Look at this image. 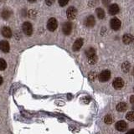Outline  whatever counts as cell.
I'll list each match as a JSON object with an SVG mask.
<instances>
[{"mask_svg":"<svg viewBox=\"0 0 134 134\" xmlns=\"http://www.w3.org/2000/svg\"><path fill=\"white\" fill-rule=\"evenodd\" d=\"M22 29H23L24 33L26 35L30 36L32 35V33H33V26H32V24L29 22H24L23 24Z\"/></svg>","mask_w":134,"mask_h":134,"instance_id":"1","label":"cell"},{"mask_svg":"<svg viewBox=\"0 0 134 134\" xmlns=\"http://www.w3.org/2000/svg\"><path fill=\"white\" fill-rule=\"evenodd\" d=\"M98 77L100 82H106L111 78V72L109 70H103L102 72H100Z\"/></svg>","mask_w":134,"mask_h":134,"instance_id":"2","label":"cell"},{"mask_svg":"<svg viewBox=\"0 0 134 134\" xmlns=\"http://www.w3.org/2000/svg\"><path fill=\"white\" fill-rule=\"evenodd\" d=\"M58 27V23L57 20L54 18H51L49 19L48 23H47V28L49 31H54Z\"/></svg>","mask_w":134,"mask_h":134,"instance_id":"3","label":"cell"},{"mask_svg":"<svg viewBox=\"0 0 134 134\" xmlns=\"http://www.w3.org/2000/svg\"><path fill=\"white\" fill-rule=\"evenodd\" d=\"M66 15L69 19H74L77 15V9L75 7H70L66 11Z\"/></svg>","mask_w":134,"mask_h":134,"instance_id":"4","label":"cell"},{"mask_svg":"<svg viewBox=\"0 0 134 134\" xmlns=\"http://www.w3.org/2000/svg\"><path fill=\"white\" fill-rule=\"evenodd\" d=\"M62 30L65 35H69L71 33V31H72V24L70 22H65L64 24H63Z\"/></svg>","mask_w":134,"mask_h":134,"instance_id":"5","label":"cell"},{"mask_svg":"<svg viewBox=\"0 0 134 134\" xmlns=\"http://www.w3.org/2000/svg\"><path fill=\"white\" fill-rule=\"evenodd\" d=\"M112 86L115 89H121V88H122L124 86V81L121 78H116L114 81H113Z\"/></svg>","mask_w":134,"mask_h":134,"instance_id":"6","label":"cell"},{"mask_svg":"<svg viewBox=\"0 0 134 134\" xmlns=\"http://www.w3.org/2000/svg\"><path fill=\"white\" fill-rule=\"evenodd\" d=\"M111 27L112 29L114 30H118V29L121 28V21L117 19V18H114L111 20Z\"/></svg>","mask_w":134,"mask_h":134,"instance_id":"7","label":"cell"},{"mask_svg":"<svg viewBox=\"0 0 134 134\" xmlns=\"http://www.w3.org/2000/svg\"><path fill=\"white\" fill-rule=\"evenodd\" d=\"M116 128L120 132H124L127 128V124L124 121H119L116 124Z\"/></svg>","mask_w":134,"mask_h":134,"instance_id":"8","label":"cell"},{"mask_svg":"<svg viewBox=\"0 0 134 134\" xmlns=\"http://www.w3.org/2000/svg\"><path fill=\"white\" fill-rule=\"evenodd\" d=\"M0 49L4 53H8L10 49V46L8 42L6 40H2L0 41Z\"/></svg>","mask_w":134,"mask_h":134,"instance_id":"9","label":"cell"},{"mask_svg":"<svg viewBox=\"0 0 134 134\" xmlns=\"http://www.w3.org/2000/svg\"><path fill=\"white\" fill-rule=\"evenodd\" d=\"M95 24H96V20H95L94 16L91 15V16L87 17V18L86 19L85 24H86V27L91 28V27H93V26H94Z\"/></svg>","mask_w":134,"mask_h":134,"instance_id":"10","label":"cell"},{"mask_svg":"<svg viewBox=\"0 0 134 134\" xmlns=\"http://www.w3.org/2000/svg\"><path fill=\"white\" fill-rule=\"evenodd\" d=\"M82 45H83V39H78L75 41L72 49L74 51H78V50L82 47Z\"/></svg>","mask_w":134,"mask_h":134,"instance_id":"11","label":"cell"},{"mask_svg":"<svg viewBox=\"0 0 134 134\" xmlns=\"http://www.w3.org/2000/svg\"><path fill=\"white\" fill-rule=\"evenodd\" d=\"M133 40H134V38L131 34H126V35H124L122 37V41H123V43L126 44H131L133 41Z\"/></svg>","mask_w":134,"mask_h":134,"instance_id":"12","label":"cell"},{"mask_svg":"<svg viewBox=\"0 0 134 134\" xmlns=\"http://www.w3.org/2000/svg\"><path fill=\"white\" fill-rule=\"evenodd\" d=\"M1 33H2V35L5 38H11L12 36V31L10 28H8V27H3L1 29Z\"/></svg>","mask_w":134,"mask_h":134,"instance_id":"13","label":"cell"},{"mask_svg":"<svg viewBox=\"0 0 134 134\" xmlns=\"http://www.w3.org/2000/svg\"><path fill=\"white\" fill-rule=\"evenodd\" d=\"M119 7L117 4H111V5L109 7V14L111 15H115L116 14H118L119 12Z\"/></svg>","mask_w":134,"mask_h":134,"instance_id":"14","label":"cell"},{"mask_svg":"<svg viewBox=\"0 0 134 134\" xmlns=\"http://www.w3.org/2000/svg\"><path fill=\"white\" fill-rule=\"evenodd\" d=\"M127 106L125 102H120L116 105V110L118 111H125L127 110Z\"/></svg>","mask_w":134,"mask_h":134,"instance_id":"15","label":"cell"},{"mask_svg":"<svg viewBox=\"0 0 134 134\" xmlns=\"http://www.w3.org/2000/svg\"><path fill=\"white\" fill-rule=\"evenodd\" d=\"M131 69V65H130L129 62H124L122 65H121V70H122L123 72L127 73Z\"/></svg>","mask_w":134,"mask_h":134,"instance_id":"16","label":"cell"},{"mask_svg":"<svg viewBox=\"0 0 134 134\" xmlns=\"http://www.w3.org/2000/svg\"><path fill=\"white\" fill-rule=\"evenodd\" d=\"M12 15V12L9 11L8 9H4L3 12H2V17H3V19H8L11 17Z\"/></svg>","mask_w":134,"mask_h":134,"instance_id":"17","label":"cell"},{"mask_svg":"<svg viewBox=\"0 0 134 134\" xmlns=\"http://www.w3.org/2000/svg\"><path fill=\"white\" fill-rule=\"evenodd\" d=\"M96 12V15H97V17L100 19H102L105 18V12H104V10L102 9V8H98Z\"/></svg>","mask_w":134,"mask_h":134,"instance_id":"18","label":"cell"},{"mask_svg":"<svg viewBox=\"0 0 134 134\" xmlns=\"http://www.w3.org/2000/svg\"><path fill=\"white\" fill-rule=\"evenodd\" d=\"M86 54L88 58L91 57V56H93L96 54V50L93 48H89L86 50Z\"/></svg>","mask_w":134,"mask_h":134,"instance_id":"19","label":"cell"},{"mask_svg":"<svg viewBox=\"0 0 134 134\" xmlns=\"http://www.w3.org/2000/svg\"><path fill=\"white\" fill-rule=\"evenodd\" d=\"M96 61H97V56H96V54H95V55L91 56V57L88 58V62H89L90 65H94V64H96Z\"/></svg>","mask_w":134,"mask_h":134,"instance_id":"20","label":"cell"},{"mask_svg":"<svg viewBox=\"0 0 134 134\" xmlns=\"http://www.w3.org/2000/svg\"><path fill=\"white\" fill-rule=\"evenodd\" d=\"M104 121L107 124H111L113 122V117L111 115H107L104 118Z\"/></svg>","mask_w":134,"mask_h":134,"instance_id":"21","label":"cell"},{"mask_svg":"<svg viewBox=\"0 0 134 134\" xmlns=\"http://www.w3.org/2000/svg\"><path fill=\"white\" fill-rule=\"evenodd\" d=\"M126 118L130 121H134V111H132L127 112V114L126 115Z\"/></svg>","mask_w":134,"mask_h":134,"instance_id":"22","label":"cell"},{"mask_svg":"<svg viewBox=\"0 0 134 134\" xmlns=\"http://www.w3.org/2000/svg\"><path fill=\"white\" fill-rule=\"evenodd\" d=\"M7 67V63L3 59H0V70H5Z\"/></svg>","mask_w":134,"mask_h":134,"instance_id":"23","label":"cell"},{"mask_svg":"<svg viewBox=\"0 0 134 134\" xmlns=\"http://www.w3.org/2000/svg\"><path fill=\"white\" fill-rule=\"evenodd\" d=\"M89 80L91 81H94L95 80H96V74L95 73V72H91L90 74H89Z\"/></svg>","mask_w":134,"mask_h":134,"instance_id":"24","label":"cell"},{"mask_svg":"<svg viewBox=\"0 0 134 134\" xmlns=\"http://www.w3.org/2000/svg\"><path fill=\"white\" fill-rule=\"evenodd\" d=\"M69 0H59V4H60V6L61 7H65L67 3H68Z\"/></svg>","mask_w":134,"mask_h":134,"instance_id":"25","label":"cell"},{"mask_svg":"<svg viewBox=\"0 0 134 134\" xmlns=\"http://www.w3.org/2000/svg\"><path fill=\"white\" fill-rule=\"evenodd\" d=\"M29 18H34V17L36 16V12L34 10H30L29 12Z\"/></svg>","mask_w":134,"mask_h":134,"instance_id":"26","label":"cell"},{"mask_svg":"<svg viewBox=\"0 0 134 134\" xmlns=\"http://www.w3.org/2000/svg\"><path fill=\"white\" fill-rule=\"evenodd\" d=\"M54 1H55V0H45V3H46V4H47V5L51 6L52 4L54 3Z\"/></svg>","mask_w":134,"mask_h":134,"instance_id":"27","label":"cell"},{"mask_svg":"<svg viewBox=\"0 0 134 134\" xmlns=\"http://www.w3.org/2000/svg\"><path fill=\"white\" fill-rule=\"evenodd\" d=\"M130 102L134 105V96H131V98H130Z\"/></svg>","mask_w":134,"mask_h":134,"instance_id":"28","label":"cell"},{"mask_svg":"<svg viewBox=\"0 0 134 134\" xmlns=\"http://www.w3.org/2000/svg\"><path fill=\"white\" fill-rule=\"evenodd\" d=\"M127 134H134V129L130 130L129 132H127Z\"/></svg>","mask_w":134,"mask_h":134,"instance_id":"29","label":"cell"},{"mask_svg":"<svg viewBox=\"0 0 134 134\" xmlns=\"http://www.w3.org/2000/svg\"><path fill=\"white\" fill-rule=\"evenodd\" d=\"M109 2H110V0H103V3H104L105 5H107V4H108Z\"/></svg>","mask_w":134,"mask_h":134,"instance_id":"30","label":"cell"},{"mask_svg":"<svg viewBox=\"0 0 134 134\" xmlns=\"http://www.w3.org/2000/svg\"><path fill=\"white\" fill-rule=\"evenodd\" d=\"M3 77L2 76H0V86L2 85L3 84Z\"/></svg>","mask_w":134,"mask_h":134,"instance_id":"31","label":"cell"},{"mask_svg":"<svg viewBox=\"0 0 134 134\" xmlns=\"http://www.w3.org/2000/svg\"><path fill=\"white\" fill-rule=\"evenodd\" d=\"M29 2H30V3H34V2H35L36 0H28Z\"/></svg>","mask_w":134,"mask_h":134,"instance_id":"32","label":"cell"},{"mask_svg":"<svg viewBox=\"0 0 134 134\" xmlns=\"http://www.w3.org/2000/svg\"><path fill=\"white\" fill-rule=\"evenodd\" d=\"M132 75H134V69H133V71H132Z\"/></svg>","mask_w":134,"mask_h":134,"instance_id":"33","label":"cell"},{"mask_svg":"<svg viewBox=\"0 0 134 134\" xmlns=\"http://www.w3.org/2000/svg\"><path fill=\"white\" fill-rule=\"evenodd\" d=\"M132 109H133V111H134V106L132 107Z\"/></svg>","mask_w":134,"mask_h":134,"instance_id":"34","label":"cell"}]
</instances>
